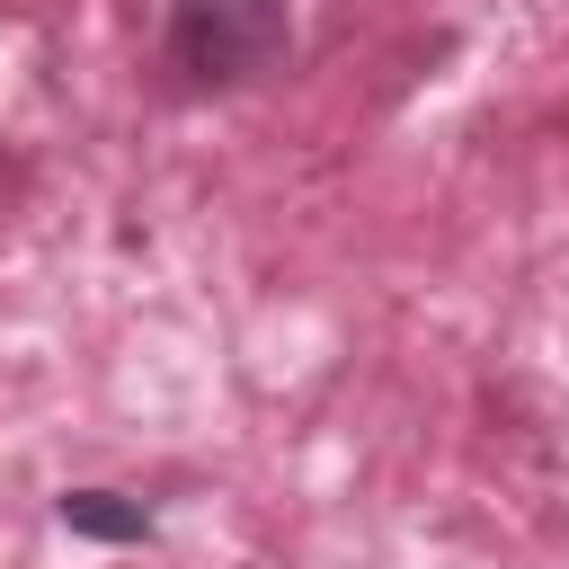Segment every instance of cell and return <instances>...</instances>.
<instances>
[{
    "mask_svg": "<svg viewBox=\"0 0 569 569\" xmlns=\"http://www.w3.org/2000/svg\"><path fill=\"white\" fill-rule=\"evenodd\" d=\"M53 516L89 542H151V507L142 498H116V489H62Z\"/></svg>",
    "mask_w": 569,
    "mask_h": 569,
    "instance_id": "2",
    "label": "cell"
},
{
    "mask_svg": "<svg viewBox=\"0 0 569 569\" xmlns=\"http://www.w3.org/2000/svg\"><path fill=\"white\" fill-rule=\"evenodd\" d=\"M284 44H293V9L284 0H178L169 9L178 89H240V80L276 71Z\"/></svg>",
    "mask_w": 569,
    "mask_h": 569,
    "instance_id": "1",
    "label": "cell"
}]
</instances>
